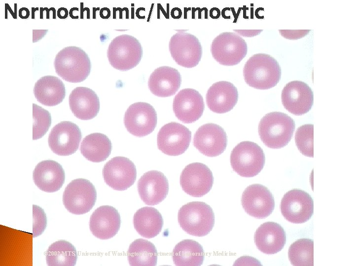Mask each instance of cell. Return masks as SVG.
<instances>
[{"mask_svg": "<svg viewBox=\"0 0 355 266\" xmlns=\"http://www.w3.org/2000/svg\"><path fill=\"white\" fill-rule=\"evenodd\" d=\"M265 155L256 143L242 141L232 150L230 164L232 169L242 177H251L257 175L265 164Z\"/></svg>", "mask_w": 355, "mask_h": 266, "instance_id": "obj_6", "label": "cell"}, {"mask_svg": "<svg viewBox=\"0 0 355 266\" xmlns=\"http://www.w3.org/2000/svg\"><path fill=\"white\" fill-rule=\"evenodd\" d=\"M254 241L259 251L272 255L283 248L286 242V234L280 225L274 222H267L257 228L254 233Z\"/></svg>", "mask_w": 355, "mask_h": 266, "instance_id": "obj_26", "label": "cell"}, {"mask_svg": "<svg viewBox=\"0 0 355 266\" xmlns=\"http://www.w3.org/2000/svg\"><path fill=\"white\" fill-rule=\"evenodd\" d=\"M191 133L185 126L172 122L159 130L157 138L158 149L163 153L173 156L181 155L188 149Z\"/></svg>", "mask_w": 355, "mask_h": 266, "instance_id": "obj_12", "label": "cell"}, {"mask_svg": "<svg viewBox=\"0 0 355 266\" xmlns=\"http://www.w3.org/2000/svg\"><path fill=\"white\" fill-rule=\"evenodd\" d=\"M193 145L202 154L208 157H216L222 154L227 144V137L224 129L213 123L200 126L196 132Z\"/></svg>", "mask_w": 355, "mask_h": 266, "instance_id": "obj_17", "label": "cell"}, {"mask_svg": "<svg viewBox=\"0 0 355 266\" xmlns=\"http://www.w3.org/2000/svg\"><path fill=\"white\" fill-rule=\"evenodd\" d=\"M295 129L294 120L280 112L266 114L258 125V133L268 147L279 149L286 145L291 140Z\"/></svg>", "mask_w": 355, "mask_h": 266, "instance_id": "obj_3", "label": "cell"}, {"mask_svg": "<svg viewBox=\"0 0 355 266\" xmlns=\"http://www.w3.org/2000/svg\"><path fill=\"white\" fill-rule=\"evenodd\" d=\"M36 185L41 190L52 193L58 191L65 182V174L62 166L53 160L39 162L33 174Z\"/></svg>", "mask_w": 355, "mask_h": 266, "instance_id": "obj_23", "label": "cell"}, {"mask_svg": "<svg viewBox=\"0 0 355 266\" xmlns=\"http://www.w3.org/2000/svg\"><path fill=\"white\" fill-rule=\"evenodd\" d=\"M135 230L141 236L150 238L161 231L163 220L161 213L152 207H143L137 211L134 216Z\"/></svg>", "mask_w": 355, "mask_h": 266, "instance_id": "obj_28", "label": "cell"}, {"mask_svg": "<svg viewBox=\"0 0 355 266\" xmlns=\"http://www.w3.org/2000/svg\"><path fill=\"white\" fill-rule=\"evenodd\" d=\"M46 217L44 210L38 206L33 205V237L40 235L46 228Z\"/></svg>", "mask_w": 355, "mask_h": 266, "instance_id": "obj_36", "label": "cell"}, {"mask_svg": "<svg viewBox=\"0 0 355 266\" xmlns=\"http://www.w3.org/2000/svg\"><path fill=\"white\" fill-rule=\"evenodd\" d=\"M205 253L202 246L197 241L184 239L175 246L172 258L176 266H199L204 261Z\"/></svg>", "mask_w": 355, "mask_h": 266, "instance_id": "obj_30", "label": "cell"}, {"mask_svg": "<svg viewBox=\"0 0 355 266\" xmlns=\"http://www.w3.org/2000/svg\"><path fill=\"white\" fill-rule=\"evenodd\" d=\"M52 9L53 7H51L49 9H48L47 7L44 8V9L46 11V19H49V12L50 11L52 10Z\"/></svg>", "mask_w": 355, "mask_h": 266, "instance_id": "obj_44", "label": "cell"}, {"mask_svg": "<svg viewBox=\"0 0 355 266\" xmlns=\"http://www.w3.org/2000/svg\"><path fill=\"white\" fill-rule=\"evenodd\" d=\"M44 10V8L40 7V18L43 19V11Z\"/></svg>", "mask_w": 355, "mask_h": 266, "instance_id": "obj_47", "label": "cell"}, {"mask_svg": "<svg viewBox=\"0 0 355 266\" xmlns=\"http://www.w3.org/2000/svg\"><path fill=\"white\" fill-rule=\"evenodd\" d=\"M121 218L118 211L109 205L97 208L92 213L89 221V228L92 234L101 239L113 237L118 232Z\"/></svg>", "mask_w": 355, "mask_h": 266, "instance_id": "obj_21", "label": "cell"}, {"mask_svg": "<svg viewBox=\"0 0 355 266\" xmlns=\"http://www.w3.org/2000/svg\"><path fill=\"white\" fill-rule=\"evenodd\" d=\"M242 205L250 216L264 219L273 211L275 200L272 194L266 187L255 184L248 186L243 192Z\"/></svg>", "mask_w": 355, "mask_h": 266, "instance_id": "obj_16", "label": "cell"}, {"mask_svg": "<svg viewBox=\"0 0 355 266\" xmlns=\"http://www.w3.org/2000/svg\"><path fill=\"white\" fill-rule=\"evenodd\" d=\"M206 103L208 108L216 113H225L232 110L238 100L236 87L226 81L213 83L206 94Z\"/></svg>", "mask_w": 355, "mask_h": 266, "instance_id": "obj_22", "label": "cell"}, {"mask_svg": "<svg viewBox=\"0 0 355 266\" xmlns=\"http://www.w3.org/2000/svg\"><path fill=\"white\" fill-rule=\"evenodd\" d=\"M142 57L140 41L129 34H122L113 38L107 50L110 65L120 71H125L136 67Z\"/></svg>", "mask_w": 355, "mask_h": 266, "instance_id": "obj_5", "label": "cell"}, {"mask_svg": "<svg viewBox=\"0 0 355 266\" xmlns=\"http://www.w3.org/2000/svg\"><path fill=\"white\" fill-rule=\"evenodd\" d=\"M178 222L188 234L204 236L210 233L214 224L212 208L204 202L192 201L183 205L178 210Z\"/></svg>", "mask_w": 355, "mask_h": 266, "instance_id": "obj_4", "label": "cell"}, {"mask_svg": "<svg viewBox=\"0 0 355 266\" xmlns=\"http://www.w3.org/2000/svg\"><path fill=\"white\" fill-rule=\"evenodd\" d=\"M213 183L211 170L201 163L188 165L180 176V184L183 191L194 197H201L207 194L212 189Z\"/></svg>", "mask_w": 355, "mask_h": 266, "instance_id": "obj_14", "label": "cell"}, {"mask_svg": "<svg viewBox=\"0 0 355 266\" xmlns=\"http://www.w3.org/2000/svg\"><path fill=\"white\" fill-rule=\"evenodd\" d=\"M82 5H83V3H82V2H81V12H80V18H81V19H83V13L84 10H85V9H88V8H87V7L84 8V9H82Z\"/></svg>", "mask_w": 355, "mask_h": 266, "instance_id": "obj_46", "label": "cell"}, {"mask_svg": "<svg viewBox=\"0 0 355 266\" xmlns=\"http://www.w3.org/2000/svg\"><path fill=\"white\" fill-rule=\"evenodd\" d=\"M97 192L89 180L78 178L66 187L63 195L65 208L71 213L81 215L89 212L96 201Z\"/></svg>", "mask_w": 355, "mask_h": 266, "instance_id": "obj_8", "label": "cell"}, {"mask_svg": "<svg viewBox=\"0 0 355 266\" xmlns=\"http://www.w3.org/2000/svg\"><path fill=\"white\" fill-rule=\"evenodd\" d=\"M69 105L73 115L82 120L96 117L100 110V100L97 94L85 87H77L71 93Z\"/></svg>", "mask_w": 355, "mask_h": 266, "instance_id": "obj_25", "label": "cell"}, {"mask_svg": "<svg viewBox=\"0 0 355 266\" xmlns=\"http://www.w3.org/2000/svg\"><path fill=\"white\" fill-rule=\"evenodd\" d=\"M38 10V7H32V18L34 19H35V12L36 11Z\"/></svg>", "mask_w": 355, "mask_h": 266, "instance_id": "obj_45", "label": "cell"}, {"mask_svg": "<svg viewBox=\"0 0 355 266\" xmlns=\"http://www.w3.org/2000/svg\"><path fill=\"white\" fill-rule=\"evenodd\" d=\"M314 126L306 124L299 127L296 132L295 141L300 152L304 155L313 158Z\"/></svg>", "mask_w": 355, "mask_h": 266, "instance_id": "obj_34", "label": "cell"}, {"mask_svg": "<svg viewBox=\"0 0 355 266\" xmlns=\"http://www.w3.org/2000/svg\"><path fill=\"white\" fill-rule=\"evenodd\" d=\"M68 10L65 7H60L58 9L57 16L61 19H66L68 16Z\"/></svg>", "mask_w": 355, "mask_h": 266, "instance_id": "obj_39", "label": "cell"}, {"mask_svg": "<svg viewBox=\"0 0 355 266\" xmlns=\"http://www.w3.org/2000/svg\"><path fill=\"white\" fill-rule=\"evenodd\" d=\"M248 47L246 41L233 32L220 33L212 41L211 52L219 64L232 66L239 64L246 57Z\"/></svg>", "mask_w": 355, "mask_h": 266, "instance_id": "obj_7", "label": "cell"}, {"mask_svg": "<svg viewBox=\"0 0 355 266\" xmlns=\"http://www.w3.org/2000/svg\"><path fill=\"white\" fill-rule=\"evenodd\" d=\"M33 139L42 137L48 130L51 123L50 113L41 106L33 103Z\"/></svg>", "mask_w": 355, "mask_h": 266, "instance_id": "obj_35", "label": "cell"}, {"mask_svg": "<svg viewBox=\"0 0 355 266\" xmlns=\"http://www.w3.org/2000/svg\"><path fill=\"white\" fill-rule=\"evenodd\" d=\"M181 77L176 68L162 66L156 68L148 80V87L154 95L162 98L175 95L180 88Z\"/></svg>", "mask_w": 355, "mask_h": 266, "instance_id": "obj_24", "label": "cell"}, {"mask_svg": "<svg viewBox=\"0 0 355 266\" xmlns=\"http://www.w3.org/2000/svg\"><path fill=\"white\" fill-rule=\"evenodd\" d=\"M205 108L202 96L195 89L185 88L175 96L173 109L176 117L184 123L195 122L202 115Z\"/></svg>", "mask_w": 355, "mask_h": 266, "instance_id": "obj_19", "label": "cell"}, {"mask_svg": "<svg viewBox=\"0 0 355 266\" xmlns=\"http://www.w3.org/2000/svg\"><path fill=\"white\" fill-rule=\"evenodd\" d=\"M280 209L282 214L288 221L302 224L309 220L314 212L313 200L307 192L293 189L283 196Z\"/></svg>", "mask_w": 355, "mask_h": 266, "instance_id": "obj_11", "label": "cell"}, {"mask_svg": "<svg viewBox=\"0 0 355 266\" xmlns=\"http://www.w3.org/2000/svg\"><path fill=\"white\" fill-rule=\"evenodd\" d=\"M100 15L102 18L107 19L110 16V11L106 7L102 8L100 11Z\"/></svg>", "mask_w": 355, "mask_h": 266, "instance_id": "obj_40", "label": "cell"}, {"mask_svg": "<svg viewBox=\"0 0 355 266\" xmlns=\"http://www.w3.org/2000/svg\"><path fill=\"white\" fill-rule=\"evenodd\" d=\"M56 73L64 80L79 83L89 76L91 63L88 54L81 48L68 46L60 50L54 60Z\"/></svg>", "mask_w": 355, "mask_h": 266, "instance_id": "obj_2", "label": "cell"}, {"mask_svg": "<svg viewBox=\"0 0 355 266\" xmlns=\"http://www.w3.org/2000/svg\"><path fill=\"white\" fill-rule=\"evenodd\" d=\"M75 10L78 11V8H77V7H72V8H71L70 9V12H69L70 16L72 19H78V16L75 17V16H74L73 15V11H75Z\"/></svg>", "mask_w": 355, "mask_h": 266, "instance_id": "obj_42", "label": "cell"}, {"mask_svg": "<svg viewBox=\"0 0 355 266\" xmlns=\"http://www.w3.org/2000/svg\"><path fill=\"white\" fill-rule=\"evenodd\" d=\"M243 76L248 86L257 89L267 90L278 83L281 69L275 58L268 54L258 53L247 60L243 68Z\"/></svg>", "mask_w": 355, "mask_h": 266, "instance_id": "obj_1", "label": "cell"}, {"mask_svg": "<svg viewBox=\"0 0 355 266\" xmlns=\"http://www.w3.org/2000/svg\"><path fill=\"white\" fill-rule=\"evenodd\" d=\"M103 175L106 183L114 190L124 191L134 183L137 177L135 165L124 157H115L104 166Z\"/></svg>", "mask_w": 355, "mask_h": 266, "instance_id": "obj_15", "label": "cell"}, {"mask_svg": "<svg viewBox=\"0 0 355 266\" xmlns=\"http://www.w3.org/2000/svg\"><path fill=\"white\" fill-rule=\"evenodd\" d=\"M81 137V132L77 125L70 121H62L52 128L48 142L55 154L69 156L77 150Z\"/></svg>", "mask_w": 355, "mask_h": 266, "instance_id": "obj_13", "label": "cell"}, {"mask_svg": "<svg viewBox=\"0 0 355 266\" xmlns=\"http://www.w3.org/2000/svg\"><path fill=\"white\" fill-rule=\"evenodd\" d=\"M48 30H33V42H36L40 40L48 32Z\"/></svg>", "mask_w": 355, "mask_h": 266, "instance_id": "obj_37", "label": "cell"}, {"mask_svg": "<svg viewBox=\"0 0 355 266\" xmlns=\"http://www.w3.org/2000/svg\"><path fill=\"white\" fill-rule=\"evenodd\" d=\"M112 144L108 137L101 133H92L82 140L80 150L88 161L99 163L104 161L109 156Z\"/></svg>", "mask_w": 355, "mask_h": 266, "instance_id": "obj_29", "label": "cell"}, {"mask_svg": "<svg viewBox=\"0 0 355 266\" xmlns=\"http://www.w3.org/2000/svg\"><path fill=\"white\" fill-rule=\"evenodd\" d=\"M34 94L37 100L47 106H54L62 102L66 95L64 83L56 76H44L35 83Z\"/></svg>", "mask_w": 355, "mask_h": 266, "instance_id": "obj_27", "label": "cell"}, {"mask_svg": "<svg viewBox=\"0 0 355 266\" xmlns=\"http://www.w3.org/2000/svg\"><path fill=\"white\" fill-rule=\"evenodd\" d=\"M171 37L169 48L173 59L186 68L196 66L202 55V47L198 38L185 30H177Z\"/></svg>", "mask_w": 355, "mask_h": 266, "instance_id": "obj_9", "label": "cell"}, {"mask_svg": "<svg viewBox=\"0 0 355 266\" xmlns=\"http://www.w3.org/2000/svg\"><path fill=\"white\" fill-rule=\"evenodd\" d=\"M30 16V11L27 7H23L19 10V16L23 19H28Z\"/></svg>", "mask_w": 355, "mask_h": 266, "instance_id": "obj_38", "label": "cell"}, {"mask_svg": "<svg viewBox=\"0 0 355 266\" xmlns=\"http://www.w3.org/2000/svg\"><path fill=\"white\" fill-rule=\"evenodd\" d=\"M284 107L295 115H302L312 108L314 102L313 92L305 82L295 80L287 83L281 95Z\"/></svg>", "mask_w": 355, "mask_h": 266, "instance_id": "obj_18", "label": "cell"}, {"mask_svg": "<svg viewBox=\"0 0 355 266\" xmlns=\"http://www.w3.org/2000/svg\"><path fill=\"white\" fill-rule=\"evenodd\" d=\"M5 9H8V10H9V12L11 14V15H12L14 19H17V15H16L17 14L15 13H14V12H12V11H12V10H11V8H10V7L9 6V5L7 3H5Z\"/></svg>", "mask_w": 355, "mask_h": 266, "instance_id": "obj_43", "label": "cell"}, {"mask_svg": "<svg viewBox=\"0 0 355 266\" xmlns=\"http://www.w3.org/2000/svg\"><path fill=\"white\" fill-rule=\"evenodd\" d=\"M288 255L291 265L297 266L314 265V242L310 239L301 238L292 243Z\"/></svg>", "mask_w": 355, "mask_h": 266, "instance_id": "obj_33", "label": "cell"}, {"mask_svg": "<svg viewBox=\"0 0 355 266\" xmlns=\"http://www.w3.org/2000/svg\"><path fill=\"white\" fill-rule=\"evenodd\" d=\"M158 253L155 246L151 242L138 239L130 245L127 257L131 266H156Z\"/></svg>", "mask_w": 355, "mask_h": 266, "instance_id": "obj_31", "label": "cell"}, {"mask_svg": "<svg viewBox=\"0 0 355 266\" xmlns=\"http://www.w3.org/2000/svg\"><path fill=\"white\" fill-rule=\"evenodd\" d=\"M157 122L156 112L149 103L138 102L129 106L124 117L127 130L137 137H143L151 133Z\"/></svg>", "mask_w": 355, "mask_h": 266, "instance_id": "obj_10", "label": "cell"}, {"mask_svg": "<svg viewBox=\"0 0 355 266\" xmlns=\"http://www.w3.org/2000/svg\"><path fill=\"white\" fill-rule=\"evenodd\" d=\"M77 257L74 246L63 240L51 244L46 252V263L49 266H73L76 263Z\"/></svg>", "mask_w": 355, "mask_h": 266, "instance_id": "obj_32", "label": "cell"}, {"mask_svg": "<svg viewBox=\"0 0 355 266\" xmlns=\"http://www.w3.org/2000/svg\"><path fill=\"white\" fill-rule=\"evenodd\" d=\"M138 190L142 200L149 205H156L163 201L169 191V183L164 174L157 170L144 173L138 182Z\"/></svg>", "mask_w": 355, "mask_h": 266, "instance_id": "obj_20", "label": "cell"}, {"mask_svg": "<svg viewBox=\"0 0 355 266\" xmlns=\"http://www.w3.org/2000/svg\"><path fill=\"white\" fill-rule=\"evenodd\" d=\"M213 14V15L212 16V18H217L219 17L220 15V11L217 8L216 10H214L213 8L211 9L210 10V16Z\"/></svg>", "mask_w": 355, "mask_h": 266, "instance_id": "obj_41", "label": "cell"}]
</instances>
